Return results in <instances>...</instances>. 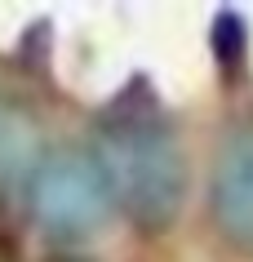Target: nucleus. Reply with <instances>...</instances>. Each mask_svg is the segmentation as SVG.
<instances>
[{
  "instance_id": "1",
  "label": "nucleus",
  "mask_w": 253,
  "mask_h": 262,
  "mask_svg": "<svg viewBox=\"0 0 253 262\" xmlns=\"http://www.w3.org/2000/svg\"><path fill=\"white\" fill-rule=\"evenodd\" d=\"M89 156L111 191V205H120L133 222H173L187 195V160L173 124L151 98H120L102 111Z\"/></svg>"
},
{
  "instance_id": "2",
  "label": "nucleus",
  "mask_w": 253,
  "mask_h": 262,
  "mask_svg": "<svg viewBox=\"0 0 253 262\" xmlns=\"http://www.w3.org/2000/svg\"><path fill=\"white\" fill-rule=\"evenodd\" d=\"M27 191L36 222L58 240H80V235L98 231L102 218L111 213V191H107L89 151L44 156L40 169L31 173Z\"/></svg>"
},
{
  "instance_id": "3",
  "label": "nucleus",
  "mask_w": 253,
  "mask_h": 262,
  "mask_svg": "<svg viewBox=\"0 0 253 262\" xmlns=\"http://www.w3.org/2000/svg\"><path fill=\"white\" fill-rule=\"evenodd\" d=\"M213 222L226 240L253 249V134L231 138L213 169Z\"/></svg>"
},
{
  "instance_id": "4",
  "label": "nucleus",
  "mask_w": 253,
  "mask_h": 262,
  "mask_svg": "<svg viewBox=\"0 0 253 262\" xmlns=\"http://www.w3.org/2000/svg\"><path fill=\"white\" fill-rule=\"evenodd\" d=\"M44 160V134L40 120L31 116L22 102L0 98V191H14Z\"/></svg>"
}]
</instances>
